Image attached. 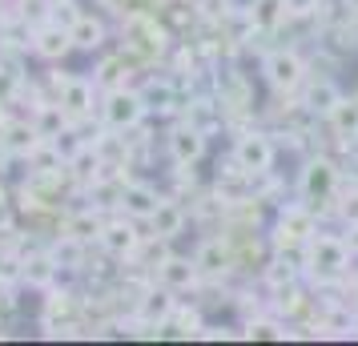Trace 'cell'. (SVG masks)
<instances>
[{
	"label": "cell",
	"instance_id": "obj_1",
	"mask_svg": "<svg viewBox=\"0 0 358 346\" xmlns=\"http://www.w3.org/2000/svg\"><path fill=\"white\" fill-rule=\"evenodd\" d=\"M350 258L355 254L346 246V238H338V233H310V242H306V270L310 274H318V278H342Z\"/></svg>",
	"mask_w": 358,
	"mask_h": 346
},
{
	"label": "cell",
	"instance_id": "obj_2",
	"mask_svg": "<svg viewBox=\"0 0 358 346\" xmlns=\"http://www.w3.org/2000/svg\"><path fill=\"white\" fill-rule=\"evenodd\" d=\"M145 101H141V89H125V85H113L109 93H105V105H101V117H105V125L117 133L125 129H137L141 121H145Z\"/></svg>",
	"mask_w": 358,
	"mask_h": 346
},
{
	"label": "cell",
	"instance_id": "obj_3",
	"mask_svg": "<svg viewBox=\"0 0 358 346\" xmlns=\"http://www.w3.org/2000/svg\"><path fill=\"white\" fill-rule=\"evenodd\" d=\"M262 81L270 85L274 93H294L298 85L306 81V65H302V57L294 49H274V52H266V61H262Z\"/></svg>",
	"mask_w": 358,
	"mask_h": 346
},
{
	"label": "cell",
	"instance_id": "obj_4",
	"mask_svg": "<svg viewBox=\"0 0 358 346\" xmlns=\"http://www.w3.org/2000/svg\"><path fill=\"white\" fill-rule=\"evenodd\" d=\"M274 157H278V149L266 133H242V137L234 141V161H238V169H242L245 178L270 173V169H274Z\"/></svg>",
	"mask_w": 358,
	"mask_h": 346
},
{
	"label": "cell",
	"instance_id": "obj_5",
	"mask_svg": "<svg viewBox=\"0 0 358 346\" xmlns=\"http://www.w3.org/2000/svg\"><path fill=\"white\" fill-rule=\"evenodd\" d=\"M298 189H302V198L306 201H330L334 198V189H338V169H334V161H326V157H310V161L302 165Z\"/></svg>",
	"mask_w": 358,
	"mask_h": 346
},
{
	"label": "cell",
	"instance_id": "obj_6",
	"mask_svg": "<svg viewBox=\"0 0 358 346\" xmlns=\"http://www.w3.org/2000/svg\"><path fill=\"white\" fill-rule=\"evenodd\" d=\"M169 157H173V165L201 161V157H206V129L194 125V121L178 125V129L169 133Z\"/></svg>",
	"mask_w": 358,
	"mask_h": 346
},
{
	"label": "cell",
	"instance_id": "obj_7",
	"mask_svg": "<svg viewBox=\"0 0 358 346\" xmlns=\"http://www.w3.org/2000/svg\"><path fill=\"white\" fill-rule=\"evenodd\" d=\"M157 278H162L165 290H173V294H181V290H194L197 278H201V270H197L194 258H178V254H169L162 266H157Z\"/></svg>",
	"mask_w": 358,
	"mask_h": 346
},
{
	"label": "cell",
	"instance_id": "obj_8",
	"mask_svg": "<svg viewBox=\"0 0 358 346\" xmlns=\"http://www.w3.org/2000/svg\"><path fill=\"white\" fill-rule=\"evenodd\" d=\"M157 206H162V194H157V189H153L149 182H129V185H121V210H125L129 217H137V222H149Z\"/></svg>",
	"mask_w": 358,
	"mask_h": 346
},
{
	"label": "cell",
	"instance_id": "obj_9",
	"mask_svg": "<svg viewBox=\"0 0 358 346\" xmlns=\"http://www.w3.org/2000/svg\"><path fill=\"white\" fill-rule=\"evenodd\" d=\"M185 222H189V214H185V206L173 198H162V206L153 210V217H149V226H153V233L157 238H165V242H173V238H181L185 233Z\"/></svg>",
	"mask_w": 358,
	"mask_h": 346
},
{
	"label": "cell",
	"instance_id": "obj_10",
	"mask_svg": "<svg viewBox=\"0 0 358 346\" xmlns=\"http://www.w3.org/2000/svg\"><path fill=\"white\" fill-rule=\"evenodd\" d=\"M173 290H145V298H141V306H137V318H141V326L145 330H157L169 322V314H173Z\"/></svg>",
	"mask_w": 358,
	"mask_h": 346
},
{
	"label": "cell",
	"instance_id": "obj_11",
	"mask_svg": "<svg viewBox=\"0 0 358 346\" xmlns=\"http://www.w3.org/2000/svg\"><path fill=\"white\" fill-rule=\"evenodd\" d=\"M33 49L45 57V61H61V57H69L73 52V33H69L65 24H45V29H36L33 36Z\"/></svg>",
	"mask_w": 358,
	"mask_h": 346
},
{
	"label": "cell",
	"instance_id": "obj_12",
	"mask_svg": "<svg viewBox=\"0 0 358 346\" xmlns=\"http://www.w3.org/2000/svg\"><path fill=\"white\" fill-rule=\"evenodd\" d=\"M101 246L109 250L113 258H133L141 250V238H137V230H133L129 222H109L101 230Z\"/></svg>",
	"mask_w": 358,
	"mask_h": 346
},
{
	"label": "cell",
	"instance_id": "obj_13",
	"mask_svg": "<svg viewBox=\"0 0 358 346\" xmlns=\"http://www.w3.org/2000/svg\"><path fill=\"white\" fill-rule=\"evenodd\" d=\"M245 17H250V24L258 33H274V29H282L290 20V8H286V0H254L245 8Z\"/></svg>",
	"mask_w": 358,
	"mask_h": 346
},
{
	"label": "cell",
	"instance_id": "obj_14",
	"mask_svg": "<svg viewBox=\"0 0 358 346\" xmlns=\"http://www.w3.org/2000/svg\"><path fill=\"white\" fill-rule=\"evenodd\" d=\"M342 101V89L330 77H322V81H310L306 85V97H302V109L306 113H314V117H326L334 105Z\"/></svg>",
	"mask_w": 358,
	"mask_h": 346
},
{
	"label": "cell",
	"instance_id": "obj_15",
	"mask_svg": "<svg viewBox=\"0 0 358 346\" xmlns=\"http://www.w3.org/2000/svg\"><path fill=\"white\" fill-rule=\"evenodd\" d=\"M194 262L201 274H226L229 270V242L226 238H206L201 246H197Z\"/></svg>",
	"mask_w": 358,
	"mask_h": 346
},
{
	"label": "cell",
	"instance_id": "obj_16",
	"mask_svg": "<svg viewBox=\"0 0 358 346\" xmlns=\"http://www.w3.org/2000/svg\"><path fill=\"white\" fill-rule=\"evenodd\" d=\"M69 33H73V49L93 52V49H101V45H105L109 29H105V20H101V17H89V13H81V20H77Z\"/></svg>",
	"mask_w": 358,
	"mask_h": 346
},
{
	"label": "cell",
	"instance_id": "obj_17",
	"mask_svg": "<svg viewBox=\"0 0 358 346\" xmlns=\"http://www.w3.org/2000/svg\"><path fill=\"white\" fill-rule=\"evenodd\" d=\"M326 121H330V129L338 133L342 141H358V97H342L326 113Z\"/></svg>",
	"mask_w": 358,
	"mask_h": 346
},
{
	"label": "cell",
	"instance_id": "obj_18",
	"mask_svg": "<svg viewBox=\"0 0 358 346\" xmlns=\"http://www.w3.org/2000/svg\"><path fill=\"white\" fill-rule=\"evenodd\" d=\"M61 109L69 117H85L93 109V81H85V77H73V81L61 89Z\"/></svg>",
	"mask_w": 358,
	"mask_h": 346
},
{
	"label": "cell",
	"instance_id": "obj_19",
	"mask_svg": "<svg viewBox=\"0 0 358 346\" xmlns=\"http://www.w3.org/2000/svg\"><path fill=\"white\" fill-rule=\"evenodd\" d=\"M141 101L149 113H169V109H178V89H173V81H149L141 89Z\"/></svg>",
	"mask_w": 358,
	"mask_h": 346
},
{
	"label": "cell",
	"instance_id": "obj_20",
	"mask_svg": "<svg viewBox=\"0 0 358 346\" xmlns=\"http://www.w3.org/2000/svg\"><path fill=\"white\" fill-rule=\"evenodd\" d=\"M49 254H52V262L61 266V270H81V266H85V246H81V238H77V233H65Z\"/></svg>",
	"mask_w": 358,
	"mask_h": 346
},
{
	"label": "cell",
	"instance_id": "obj_21",
	"mask_svg": "<svg viewBox=\"0 0 358 346\" xmlns=\"http://www.w3.org/2000/svg\"><path fill=\"white\" fill-rule=\"evenodd\" d=\"M36 137H41L36 125H13L8 137H4V145H8L13 157H20V153H33V149H36Z\"/></svg>",
	"mask_w": 358,
	"mask_h": 346
},
{
	"label": "cell",
	"instance_id": "obj_22",
	"mask_svg": "<svg viewBox=\"0 0 358 346\" xmlns=\"http://www.w3.org/2000/svg\"><path fill=\"white\" fill-rule=\"evenodd\" d=\"M169 322H173V326H178V334H185V338L206 330V326H201V310H197V306H173ZM169 322H165V326H169Z\"/></svg>",
	"mask_w": 358,
	"mask_h": 346
},
{
	"label": "cell",
	"instance_id": "obj_23",
	"mask_svg": "<svg viewBox=\"0 0 358 346\" xmlns=\"http://www.w3.org/2000/svg\"><path fill=\"white\" fill-rule=\"evenodd\" d=\"M197 8L206 20H229L238 13V0H197Z\"/></svg>",
	"mask_w": 358,
	"mask_h": 346
},
{
	"label": "cell",
	"instance_id": "obj_24",
	"mask_svg": "<svg viewBox=\"0 0 358 346\" xmlns=\"http://www.w3.org/2000/svg\"><path fill=\"white\" fill-rule=\"evenodd\" d=\"M49 20H52V24H65V29H73V24L81 20V8H77V0H52Z\"/></svg>",
	"mask_w": 358,
	"mask_h": 346
},
{
	"label": "cell",
	"instance_id": "obj_25",
	"mask_svg": "<svg viewBox=\"0 0 358 346\" xmlns=\"http://www.w3.org/2000/svg\"><path fill=\"white\" fill-rule=\"evenodd\" d=\"M101 230H105V226H101L97 217L93 214H81V217H73V226H69V233H77V238H101Z\"/></svg>",
	"mask_w": 358,
	"mask_h": 346
},
{
	"label": "cell",
	"instance_id": "obj_26",
	"mask_svg": "<svg viewBox=\"0 0 358 346\" xmlns=\"http://www.w3.org/2000/svg\"><path fill=\"white\" fill-rule=\"evenodd\" d=\"M245 334H250V338H286V330L278 326V322H270V318L250 322V326H245Z\"/></svg>",
	"mask_w": 358,
	"mask_h": 346
},
{
	"label": "cell",
	"instance_id": "obj_27",
	"mask_svg": "<svg viewBox=\"0 0 358 346\" xmlns=\"http://www.w3.org/2000/svg\"><path fill=\"white\" fill-rule=\"evenodd\" d=\"M286 8H290V17H314L322 8V0H286Z\"/></svg>",
	"mask_w": 358,
	"mask_h": 346
},
{
	"label": "cell",
	"instance_id": "obj_28",
	"mask_svg": "<svg viewBox=\"0 0 358 346\" xmlns=\"http://www.w3.org/2000/svg\"><path fill=\"white\" fill-rule=\"evenodd\" d=\"M125 65V61H121V57H109V61H105V65H101V73H97V81H109L113 85L117 81V69Z\"/></svg>",
	"mask_w": 358,
	"mask_h": 346
},
{
	"label": "cell",
	"instance_id": "obj_29",
	"mask_svg": "<svg viewBox=\"0 0 358 346\" xmlns=\"http://www.w3.org/2000/svg\"><path fill=\"white\" fill-rule=\"evenodd\" d=\"M346 246H350V254L358 258V222H350V230H346Z\"/></svg>",
	"mask_w": 358,
	"mask_h": 346
},
{
	"label": "cell",
	"instance_id": "obj_30",
	"mask_svg": "<svg viewBox=\"0 0 358 346\" xmlns=\"http://www.w3.org/2000/svg\"><path fill=\"white\" fill-rule=\"evenodd\" d=\"M342 214H346V222H358V194L346 201V206H342Z\"/></svg>",
	"mask_w": 358,
	"mask_h": 346
},
{
	"label": "cell",
	"instance_id": "obj_31",
	"mask_svg": "<svg viewBox=\"0 0 358 346\" xmlns=\"http://www.w3.org/2000/svg\"><path fill=\"white\" fill-rule=\"evenodd\" d=\"M8 157H13V153H8V145H4V137H0V165L8 161Z\"/></svg>",
	"mask_w": 358,
	"mask_h": 346
},
{
	"label": "cell",
	"instance_id": "obj_32",
	"mask_svg": "<svg viewBox=\"0 0 358 346\" xmlns=\"http://www.w3.org/2000/svg\"><path fill=\"white\" fill-rule=\"evenodd\" d=\"M342 4H346V8H350V13H358V0H342Z\"/></svg>",
	"mask_w": 358,
	"mask_h": 346
}]
</instances>
